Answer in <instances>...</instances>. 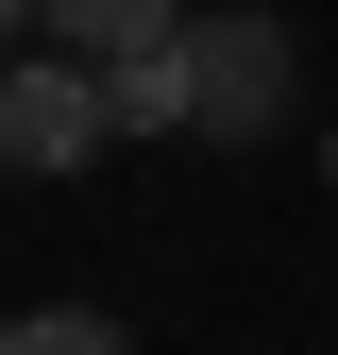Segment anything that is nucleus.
Returning <instances> with one entry per match:
<instances>
[{"instance_id": "nucleus-1", "label": "nucleus", "mask_w": 338, "mask_h": 355, "mask_svg": "<svg viewBox=\"0 0 338 355\" xmlns=\"http://www.w3.org/2000/svg\"><path fill=\"white\" fill-rule=\"evenodd\" d=\"M169 51H186V136H271L287 102H305V51H287V17H186L169 34Z\"/></svg>"}, {"instance_id": "nucleus-7", "label": "nucleus", "mask_w": 338, "mask_h": 355, "mask_svg": "<svg viewBox=\"0 0 338 355\" xmlns=\"http://www.w3.org/2000/svg\"><path fill=\"white\" fill-rule=\"evenodd\" d=\"M321 187H338V136H321Z\"/></svg>"}, {"instance_id": "nucleus-5", "label": "nucleus", "mask_w": 338, "mask_h": 355, "mask_svg": "<svg viewBox=\"0 0 338 355\" xmlns=\"http://www.w3.org/2000/svg\"><path fill=\"white\" fill-rule=\"evenodd\" d=\"M0 355H118L102 304H34V322H0Z\"/></svg>"}, {"instance_id": "nucleus-6", "label": "nucleus", "mask_w": 338, "mask_h": 355, "mask_svg": "<svg viewBox=\"0 0 338 355\" xmlns=\"http://www.w3.org/2000/svg\"><path fill=\"white\" fill-rule=\"evenodd\" d=\"M17 17H34V0H0V51H17Z\"/></svg>"}, {"instance_id": "nucleus-4", "label": "nucleus", "mask_w": 338, "mask_h": 355, "mask_svg": "<svg viewBox=\"0 0 338 355\" xmlns=\"http://www.w3.org/2000/svg\"><path fill=\"white\" fill-rule=\"evenodd\" d=\"M102 119L118 136H186V51H118L102 68Z\"/></svg>"}, {"instance_id": "nucleus-2", "label": "nucleus", "mask_w": 338, "mask_h": 355, "mask_svg": "<svg viewBox=\"0 0 338 355\" xmlns=\"http://www.w3.org/2000/svg\"><path fill=\"white\" fill-rule=\"evenodd\" d=\"M118 119H102V68L84 51H0V169L17 187H51V169H84Z\"/></svg>"}, {"instance_id": "nucleus-3", "label": "nucleus", "mask_w": 338, "mask_h": 355, "mask_svg": "<svg viewBox=\"0 0 338 355\" xmlns=\"http://www.w3.org/2000/svg\"><path fill=\"white\" fill-rule=\"evenodd\" d=\"M34 17H51V51L118 68V51H169V34H186V0H34Z\"/></svg>"}]
</instances>
